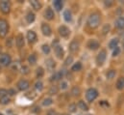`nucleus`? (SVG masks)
<instances>
[{
  "mask_svg": "<svg viewBox=\"0 0 124 115\" xmlns=\"http://www.w3.org/2000/svg\"><path fill=\"white\" fill-rule=\"evenodd\" d=\"M0 115H2V114H0Z\"/></svg>",
  "mask_w": 124,
  "mask_h": 115,
  "instance_id": "8fccbe9b",
  "label": "nucleus"
},
{
  "mask_svg": "<svg viewBox=\"0 0 124 115\" xmlns=\"http://www.w3.org/2000/svg\"><path fill=\"white\" fill-rule=\"evenodd\" d=\"M79 48H80V44L78 41L76 40H73L70 44H69V47H68V49L71 53H76L78 50H79Z\"/></svg>",
  "mask_w": 124,
  "mask_h": 115,
  "instance_id": "6e6552de",
  "label": "nucleus"
},
{
  "mask_svg": "<svg viewBox=\"0 0 124 115\" xmlns=\"http://www.w3.org/2000/svg\"><path fill=\"white\" fill-rule=\"evenodd\" d=\"M67 87H68V84H67L66 81H62V82L60 83V89H62V90L67 89Z\"/></svg>",
  "mask_w": 124,
  "mask_h": 115,
  "instance_id": "ea45409f",
  "label": "nucleus"
},
{
  "mask_svg": "<svg viewBox=\"0 0 124 115\" xmlns=\"http://www.w3.org/2000/svg\"><path fill=\"white\" fill-rule=\"evenodd\" d=\"M27 60H28V63L30 65H35L37 63V56L35 54H30L27 58Z\"/></svg>",
  "mask_w": 124,
  "mask_h": 115,
  "instance_id": "cd10ccee",
  "label": "nucleus"
},
{
  "mask_svg": "<svg viewBox=\"0 0 124 115\" xmlns=\"http://www.w3.org/2000/svg\"><path fill=\"white\" fill-rule=\"evenodd\" d=\"M7 95H8V91L6 89H0V98L4 97V96H7Z\"/></svg>",
  "mask_w": 124,
  "mask_h": 115,
  "instance_id": "37998d69",
  "label": "nucleus"
},
{
  "mask_svg": "<svg viewBox=\"0 0 124 115\" xmlns=\"http://www.w3.org/2000/svg\"><path fill=\"white\" fill-rule=\"evenodd\" d=\"M116 75V70H110V71H108V73H107L106 77H107V78H108V79H113V78H115Z\"/></svg>",
  "mask_w": 124,
  "mask_h": 115,
  "instance_id": "c756f323",
  "label": "nucleus"
},
{
  "mask_svg": "<svg viewBox=\"0 0 124 115\" xmlns=\"http://www.w3.org/2000/svg\"><path fill=\"white\" fill-rule=\"evenodd\" d=\"M118 43H119L118 39H113V40H111L110 43H109V48H110L111 49H115L116 48H117Z\"/></svg>",
  "mask_w": 124,
  "mask_h": 115,
  "instance_id": "b1692460",
  "label": "nucleus"
},
{
  "mask_svg": "<svg viewBox=\"0 0 124 115\" xmlns=\"http://www.w3.org/2000/svg\"><path fill=\"white\" fill-rule=\"evenodd\" d=\"M71 94H72V96H74V97H78V96L81 94L80 88L78 86H74L72 88V90H71Z\"/></svg>",
  "mask_w": 124,
  "mask_h": 115,
  "instance_id": "7c9ffc66",
  "label": "nucleus"
},
{
  "mask_svg": "<svg viewBox=\"0 0 124 115\" xmlns=\"http://www.w3.org/2000/svg\"><path fill=\"white\" fill-rule=\"evenodd\" d=\"M41 32H42V34H43L44 36L49 37V36H51V34H52V29H51L49 24L43 22V23H41Z\"/></svg>",
  "mask_w": 124,
  "mask_h": 115,
  "instance_id": "1a4fd4ad",
  "label": "nucleus"
},
{
  "mask_svg": "<svg viewBox=\"0 0 124 115\" xmlns=\"http://www.w3.org/2000/svg\"><path fill=\"white\" fill-rule=\"evenodd\" d=\"M26 37H27V40H28L29 43H35L37 41V34L32 30H29L27 32Z\"/></svg>",
  "mask_w": 124,
  "mask_h": 115,
  "instance_id": "2eb2a0df",
  "label": "nucleus"
},
{
  "mask_svg": "<svg viewBox=\"0 0 124 115\" xmlns=\"http://www.w3.org/2000/svg\"><path fill=\"white\" fill-rule=\"evenodd\" d=\"M53 104V100L51 98H45L43 101H42V105L43 106H49Z\"/></svg>",
  "mask_w": 124,
  "mask_h": 115,
  "instance_id": "473e14b6",
  "label": "nucleus"
},
{
  "mask_svg": "<svg viewBox=\"0 0 124 115\" xmlns=\"http://www.w3.org/2000/svg\"><path fill=\"white\" fill-rule=\"evenodd\" d=\"M104 4L106 7H111L113 5V1H104Z\"/></svg>",
  "mask_w": 124,
  "mask_h": 115,
  "instance_id": "49530a36",
  "label": "nucleus"
},
{
  "mask_svg": "<svg viewBox=\"0 0 124 115\" xmlns=\"http://www.w3.org/2000/svg\"><path fill=\"white\" fill-rule=\"evenodd\" d=\"M54 51H55L57 57L59 58V59H62L63 57V48H62L60 45H58L57 47L54 48Z\"/></svg>",
  "mask_w": 124,
  "mask_h": 115,
  "instance_id": "dca6fc26",
  "label": "nucleus"
},
{
  "mask_svg": "<svg viewBox=\"0 0 124 115\" xmlns=\"http://www.w3.org/2000/svg\"><path fill=\"white\" fill-rule=\"evenodd\" d=\"M16 87H17V89L20 90V91H26V90L30 87V83H29V81L26 80V79H20V80L16 83Z\"/></svg>",
  "mask_w": 124,
  "mask_h": 115,
  "instance_id": "423d86ee",
  "label": "nucleus"
},
{
  "mask_svg": "<svg viewBox=\"0 0 124 115\" xmlns=\"http://www.w3.org/2000/svg\"><path fill=\"white\" fill-rule=\"evenodd\" d=\"M81 70H82V63L81 62H77L71 67V71H73V72H79Z\"/></svg>",
  "mask_w": 124,
  "mask_h": 115,
  "instance_id": "a878e982",
  "label": "nucleus"
},
{
  "mask_svg": "<svg viewBox=\"0 0 124 115\" xmlns=\"http://www.w3.org/2000/svg\"><path fill=\"white\" fill-rule=\"evenodd\" d=\"M41 49H42V51H43L44 54H49V53H50V50H51V49H50V47H49L48 45H46V44L42 45Z\"/></svg>",
  "mask_w": 124,
  "mask_h": 115,
  "instance_id": "c9c22d12",
  "label": "nucleus"
},
{
  "mask_svg": "<svg viewBox=\"0 0 124 115\" xmlns=\"http://www.w3.org/2000/svg\"><path fill=\"white\" fill-rule=\"evenodd\" d=\"M46 115H57V112H56L54 109H50V110L47 111Z\"/></svg>",
  "mask_w": 124,
  "mask_h": 115,
  "instance_id": "c03bdc74",
  "label": "nucleus"
},
{
  "mask_svg": "<svg viewBox=\"0 0 124 115\" xmlns=\"http://www.w3.org/2000/svg\"><path fill=\"white\" fill-rule=\"evenodd\" d=\"M78 105V107H79L81 110H83V111H88V110H89L88 105H87L84 101H82V100L78 102V105Z\"/></svg>",
  "mask_w": 124,
  "mask_h": 115,
  "instance_id": "5701e85b",
  "label": "nucleus"
},
{
  "mask_svg": "<svg viewBox=\"0 0 124 115\" xmlns=\"http://www.w3.org/2000/svg\"><path fill=\"white\" fill-rule=\"evenodd\" d=\"M58 92H59V88L54 85V86L50 87V89H49V91H48V94L51 95V96H53V95H57Z\"/></svg>",
  "mask_w": 124,
  "mask_h": 115,
  "instance_id": "2f4dec72",
  "label": "nucleus"
},
{
  "mask_svg": "<svg viewBox=\"0 0 124 115\" xmlns=\"http://www.w3.org/2000/svg\"><path fill=\"white\" fill-rule=\"evenodd\" d=\"M30 5L35 11H39L41 9V3L39 1L37 0H31L30 1Z\"/></svg>",
  "mask_w": 124,
  "mask_h": 115,
  "instance_id": "f3484780",
  "label": "nucleus"
},
{
  "mask_svg": "<svg viewBox=\"0 0 124 115\" xmlns=\"http://www.w3.org/2000/svg\"><path fill=\"white\" fill-rule=\"evenodd\" d=\"M29 72H30V69H29V67H28V66L23 65V66H21V67H20V73H21L22 75H28V74H29Z\"/></svg>",
  "mask_w": 124,
  "mask_h": 115,
  "instance_id": "f704fd0d",
  "label": "nucleus"
},
{
  "mask_svg": "<svg viewBox=\"0 0 124 115\" xmlns=\"http://www.w3.org/2000/svg\"><path fill=\"white\" fill-rule=\"evenodd\" d=\"M8 94L11 95V96H14V95L16 94V90H14V89H9V90H8Z\"/></svg>",
  "mask_w": 124,
  "mask_h": 115,
  "instance_id": "a18cd8bd",
  "label": "nucleus"
},
{
  "mask_svg": "<svg viewBox=\"0 0 124 115\" xmlns=\"http://www.w3.org/2000/svg\"><path fill=\"white\" fill-rule=\"evenodd\" d=\"M55 17V14H54V11L51 9V8H47L44 12V18L47 19V20H52Z\"/></svg>",
  "mask_w": 124,
  "mask_h": 115,
  "instance_id": "ddd939ff",
  "label": "nucleus"
},
{
  "mask_svg": "<svg viewBox=\"0 0 124 115\" xmlns=\"http://www.w3.org/2000/svg\"><path fill=\"white\" fill-rule=\"evenodd\" d=\"M63 19L67 22H70L72 20V14H71V12L69 10H65L63 12Z\"/></svg>",
  "mask_w": 124,
  "mask_h": 115,
  "instance_id": "412c9836",
  "label": "nucleus"
},
{
  "mask_svg": "<svg viewBox=\"0 0 124 115\" xmlns=\"http://www.w3.org/2000/svg\"><path fill=\"white\" fill-rule=\"evenodd\" d=\"M71 63H73V57L67 56L66 59L64 60V66H69V65H71Z\"/></svg>",
  "mask_w": 124,
  "mask_h": 115,
  "instance_id": "58836bf2",
  "label": "nucleus"
},
{
  "mask_svg": "<svg viewBox=\"0 0 124 115\" xmlns=\"http://www.w3.org/2000/svg\"><path fill=\"white\" fill-rule=\"evenodd\" d=\"M43 75H44V70H43V68L39 67V68L37 69V71H36V76H37V77H38V78H40V77H43Z\"/></svg>",
  "mask_w": 124,
  "mask_h": 115,
  "instance_id": "c85d7f7f",
  "label": "nucleus"
},
{
  "mask_svg": "<svg viewBox=\"0 0 124 115\" xmlns=\"http://www.w3.org/2000/svg\"><path fill=\"white\" fill-rule=\"evenodd\" d=\"M63 77V74H62V71H59V72H56L52 75L51 77V81H56V80H60L61 78H62Z\"/></svg>",
  "mask_w": 124,
  "mask_h": 115,
  "instance_id": "a211bd4d",
  "label": "nucleus"
},
{
  "mask_svg": "<svg viewBox=\"0 0 124 115\" xmlns=\"http://www.w3.org/2000/svg\"><path fill=\"white\" fill-rule=\"evenodd\" d=\"M24 44H25V42H24V37H23V35H22V34H18V35L16 36V47H17L18 48H21L24 46Z\"/></svg>",
  "mask_w": 124,
  "mask_h": 115,
  "instance_id": "f8f14e48",
  "label": "nucleus"
},
{
  "mask_svg": "<svg viewBox=\"0 0 124 115\" xmlns=\"http://www.w3.org/2000/svg\"><path fill=\"white\" fill-rule=\"evenodd\" d=\"M11 102V99H10V97L7 95V96H4V97H1L0 98V104L1 105H8L9 103Z\"/></svg>",
  "mask_w": 124,
  "mask_h": 115,
  "instance_id": "bb28decb",
  "label": "nucleus"
},
{
  "mask_svg": "<svg viewBox=\"0 0 124 115\" xmlns=\"http://www.w3.org/2000/svg\"><path fill=\"white\" fill-rule=\"evenodd\" d=\"M35 89H36L37 91H39V92L42 91V89H43V83H42L40 80H38V81L35 83Z\"/></svg>",
  "mask_w": 124,
  "mask_h": 115,
  "instance_id": "72a5a7b5",
  "label": "nucleus"
},
{
  "mask_svg": "<svg viewBox=\"0 0 124 115\" xmlns=\"http://www.w3.org/2000/svg\"><path fill=\"white\" fill-rule=\"evenodd\" d=\"M53 6H54V8H55L58 12H60L62 9L63 3H62V1H61V0H55V1H53Z\"/></svg>",
  "mask_w": 124,
  "mask_h": 115,
  "instance_id": "4be33fe9",
  "label": "nucleus"
},
{
  "mask_svg": "<svg viewBox=\"0 0 124 115\" xmlns=\"http://www.w3.org/2000/svg\"><path fill=\"white\" fill-rule=\"evenodd\" d=\"M116 87L117 90H123L124 89V77H121L117 79L116 83Z\"/></svg>",
  "mask_w": 124,
  "mask_h": 115,
  "instance_id": "aec40b11",
  "label": "nucleus"
},
{
  "mask_svg": "<svg viewBox=\"0 0 124 115\" xmlns=\"http://www.w3.org/2000/svg\"><path fill=\"white\" fill-rule=\"evenodd\" d=\"M13 42H14L13 38H9V39L6 41V46H7L8 48H12V46H13Z\"/></svg>",
  "mask_w": 124,
  "mask_h": 115,
  "instance_id": "a19ab883",
  "label": "nucleus"
},
{
  "mask_svg": "<svg viewBox=\"0 0 124 115\" xmlns=\"http://www.w3.org/2000/svg\"><path fill=\"white\" fill-rule=\"evenodd\" d=\"M12 63V57L10 54L4 53L0 55V66L2 67H8Z\"/></svg>",
  "mask_w": 124,
  "mask_h": 115,
  "instance_id": "20e7f679",
  "label": "nucleus"
},
{
  "mask_svg": "<svg viewBox=\"0 0 124 115\" xmlns=\"http://www.w3.org/2000/svg\"><path fill=\"white\" fill-rule=\"evenodd\" d=\"M107 57V52L105 49H102L100 50V52L97 54V57H96V62L98 65H103V63L105 62Z\"/></svg>",
  "mask_w": 124,
  "mask_h": 115,
  "instance_id": "0eeeda50",
  "label": "nucleus"
},
{
  "mask_svg": "<svg viewBox=\"0 0 124 115\" xmlns=\"http://www.w3.org/2000/svg\"><path fill=\"white\" fill-rule=\"evenodd\" d=\"M76 109H77V105H76L75 104H70V105H68V110H69V112L74 113V112H76Z\"/></svg>",
  "mask_w": 124,
  "mask_h": 115,
  "instance_id": "4c0bfd02",
  "label": "nucleus"
},
{
  "mask_svg": "<svg viewBox=\"0 0 124 115\" xmlns=\"http://www.w3.org/2000/svg\"><path fill=\"white\" fill-rule=\"evenodd\" d=\"M115 25H116V27L118 29H123L124 28V18L122 17H119L116 20V22H115Z\"/></svg>",
  "mask_w": 124,
  "mask_h": 115,
  "instance_id": "6ab92c4d",
  "label": "nucleus"
},
{
  "mask_svg": "<svg viewBox=\"0 0 124 115\" xmlns=\"http://www.w3.org/2000/svg\"><path fill=\"white\" fill-rule=\"evenodd\" d=\"M97 97H98V91L95 88H90V89H88V91L86 93V98H87V101L88 102L93 103Z\"/></svg>",
  "mask_w": 124,
  "mask_h": 115,
  "instance_id": "7ed1b4c3",
  "label": "nucleus"
},
{
  "mask_svg": "<svg viewBox=\"0 0 124 115\" xmlns=\"http://www.w3.org/2000/svg\"><path fill=\"white\" fill-rule=\"evenodd\" d=\"M110 30H111V26H110V24H105V25L103 26V28H102V33H103V35L108 34V33L110 32Z\"/></svg>",
  "mask_w": 124,
  "mask_h": 115,
  "instance_id": "e433bc0d",
  "label": "nucleus"
},
{
  "mask_svg": "<svg viewBox=\"0 0 124 115\" xmlns=\"http://www.w3.org/2000/svg\"><path fill=\"white\" fill-rule=\"evenodd\" d=\"M9 31V23L6 19H0V38H5Z\"/></svg>",
  "mask_w": 124,
  "mask_h": 115,
  "instance_id": "f03ea898",
  "label": "nucleus"
},
{
  "mask_svg": "<svg viewBox=\"0 0 124 115\" xmlns=\"http://www.w3.org/2000/svg\"><path fill=\"white\" fill-rule=\"evenodd\" d=\"M99 47H100V44H99V42L96 41V40H90V41L88 42V48H89L90 49H92V50H96V49H98Z\"/></svg>",
  "mask_w": 124,
  "mask_h": 115,
  "instance_id": "9b49d317",
  "label": "nucleus"
},
{
  "mask_svg": "<svg viewBox=\"0 0 124 115\" xmlns=\"http://www.w3.org/2000/svg\"><path fill=\"white\" fill-rule=\"evenodd\" d=\"M25 19H26V21H27L28 23H32V22H34V20H35V19H36V16H35L34 13L29 12V13L26 15Z\"/></svg>",
  "mask_w": 124,
  "mask_h": 115,
  "instance_id": "393cba45",
  "label": "nucleus"
},
{
  "mask_svg": "<svg viewBox=\"0 0 124 115\" xmlns=\"http://www.w3.org/2000/svg\"><path fill=\"white\" fill-rule=\"evenodd\" d=\"M122 44H123V49H124V37H123V41H122Z\"/></svg>",
  "mask_w": 124,
  "mask_h": 115,
  "instance_id": "09e8293b",
  "label": "nucleus"
},
{
  "mask_svg": "<svg viewBox=\"0 0 124 115\" xmlns=\"http://www.w3.org/2000/svg\"><path fill=\"white\" fill-rule=\"evenodd\" d=\"M0 11L5 15L9 14L10 11H11V2L10 1H6V0L1 1L0 2Z\"/></svg>",
  "mask_w": 124,
  "mask_h": 115,
  "instance_id": "39448f33",
  "label": "nucleus"
},
{
  "mask_svg": "<svg viewBox=\"0 0 124 115\" xmlns=\"http://www.w3.org/2000/svg\"><path fill=\"white\" fill-rule=\"evenodd\" d=\"M45 65H46V68L48 71H53L56 67V63L55 61L52 59V58H48L45 60Z\"/></svg>",
  "mask_w": 124,
  "mask_h": 115,
  "instance_id": "4468645a",
  "label": "nucleus"
},
{
  "mask_svg": "<svg viewBox=\"0 0 124 115\" xmlns=\"http://www.w3.org/2000/svg\"><path fill=\"white\" fill-rule=\"evenodd\" d=\"M119 53H120V48L117 47V48H116L114 49L113 56H117V55H119Z\"/></svg>",
  "mask_w": 124,
  "mask_h": 115,
  "instance_id": "79ce46f5",
  "label": "nucleus"
},
{
  "mask_svg": "<svg viewBox=\"0 0 124 115\" xmlns=\"http://www.w3.org/2000/svg\"><path fill=\"white\" fill-rule=\"evenodd\" d=\"M1 52H2V47L0 46V55H1Z\"/></svg>",
  "mask_w": 124,
  "mask_h": 115,
  "instance_id": "de8ad7c7",
  "label": "nucleus"
},
{
  "mask_svg": "<svg viewBox=\"0 0 124 115\" xmlns=\"http://www.w3.org/2000/svg\"><path fill=\"white\" fill-rule=\"evenodd\" d=\"M100 21H101V18H100V15L97 14V13H93L90 15L89 19H88V25L89 27L93 29L97 28L100 24Z\"/></svg>",
  "mask_w": 124,
  "mask_h": 115,
  "instance_id": "f257e3e1",
  "label": "nucleus"
},
{
  "mask_svg": "<svg viewBox=\"0 0 124 115\" xmlns=\"http://www.w3.org/2000/svg\"><path fill=\"white\" fill-rule=\"evenodd\" d=\"M58 31H59L60 36L62 37V38H67V37L70 35V30H69V28H68L67 26H65V25L60 26Z\"/></svg>",
  "mask_w": 124,
  "mask_h": 115,
  "instance_id": "9d476101",
  "label": "nucleus"
}]
</instances>
